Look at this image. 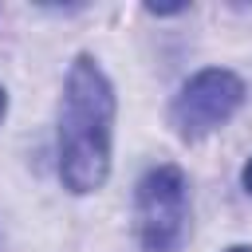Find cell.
<instances>
[{
	"label": "cell",
	"instance_id": "6da1fadb",
	"mask_svg": "<svg viewBox=\"0 0 252 252\" xmlns=\"http://www.w3.org/2000/svg\"><path fill=\"white\" fill-rule=\"evenodd\" d=\"M114 87L94 55H79L63 83L59 102V177L71 193L102 189L110 173Z\"/></svg>",
	"mask_w": 252,
	"mask_h": 252
},
{
	"label": "cell",
	"instance_id": "7a4b0ae2",
	"mask_svg": "<svg viewBox=\"0 0 252 252\" xmlns=\"http://www.w3.org/2000/svg\"><path fill=\"white\" fill-rule=\"evenodd\" d=\"M134 228L146 252H177L189 232V185L177 165H154L134 189Z\"/></svg>",
	"mask_w": 252,
	"mask_h": 252
},
{
	"label": "cell",
	"instance_id": "3957f363",
	"mask_svg": "<svg viewBox=\"0 0 252 252\" xmlns=\"http://www.w3.org/2000/svg\"><path fill=\"white\" fill-rule=\"evenodd\" d=\"M244 102V83L240 75L224 71V67H205L197 71L173 98L169 106V122L177 130V138L197 142L205 134H213L217 126H224Z\"/></svg>",
	"mask_w": 252,
	"mask_h": 252
},
{
	"label": "cell",
	"instance_id": "277c9868",
	"mask_svg": "<svg viewBox=\"0 0 252 252\" xmlns=\"http://www.w3.org/2000/svg\"><path fill=\"white\" fill-rule=\"evenodd\" d=\"M240 185L252 193V158H248V161H244V169H240Z\"/></svg>",
	"mask_w": 252,
	"mask_h": 252
},
{
	"label": "cell",
	"instance_id": "5b68a950",
	"mask_svg": "<svg viewBox=\"0 0 252 252\" xmlns=\"http://www.w3.org/2000/svg\"><path fill=\"white\" fill-rule=\"evenodd\" d=\"M4 110H8V94H4V87H0V118H4Z\"/></svg>",
	"mask_w": 252,
	"mask_h": 252
},
{
	"label": "cell",
	"instance_id": "8992f818",
	"mask_svg": "<svg viewBox=\"0 0 252 252\" xmlns=\"http://www.w3.org/2000/svg\"><path fill=\"white\" fill-rule=\"evenodd\" d=\"M224 252H252L248 244H236V248H224Z\"/></svg>",
	"mask_w": 252,
	"mask_h": 252
}]
</instances>
